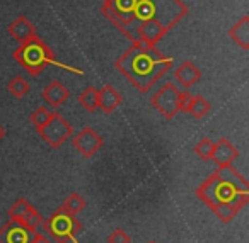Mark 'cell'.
Segmentation results:
<instances>
[{
	"label": "cell",
	"instance_id": "obj_1",
	"mask_svg": "<svg viewBox=\"0 0 249 243\" xmlns=\"http://www.w3.org/2000/svg\"><path fill=\"white\" fill-rule=\"evenodd\" d=\"M190 9L184 0H103L101 14L132 45L157 46Z\"/></svg>",
	"mask_w": 249,
	"mask_h": 243
},
{
	"label": "cell",
	"instance_id": "obj_2",
	"mask_svg": "<svg viewBox=\"0 0 249 243\" xmlns=\"http://www.w3.org/2000/svg\"><path fill=\"white\" fill-rule=\"evenodd\" d=\"M196 197L215 212L218 221L231 223L249 202V182L232 165L217 167L195 191Z\"/></svg>",
	"mask_w": 249,
	"mask_h": 243
},
{
	"label": "cell",
	"instance_id": "obj_3",
	"mask_svg": "<svg viewBox=\"0 0 249 243\" xmlns=\"http://www.w3.org/2000/svg\"><path fill=\"white\" fill-rule=\"evenodd\" d=\"M174 58L166 56L157 46L132 45L114 62V68L128 80L140 94H149L150 89L173 68Z\"/></svg>",
	"mask_w": 249,
	"mask_h": 243
},
{
	"label": "cell",
	"instance_id": "obj_4",
	"mask_svg": "<svg viewBox=\"0 0 249 243\" xmlns=\"http://www.w3.org/2000/svg\"><path fill=\"white\" fill-rule=\"evenodd\" d=\"M12 58L16 60L18 65H21L26 70V73L31 77H38L48 68L50 65H55L58 68H63L70 73L75 75H84V72L75 66L65 65V63L58 62L55 56V51L39 38L38 34L33 36L31 39L21 43L12 53Z\"/></svg>",
	"mask_w": 249,
	"mask_h": 243
},
{
	"label": "cell",
	"instance_id": "obj_5",
	"mask_svg": "<svg viewBox=\"0 0 249 243\" xmlns=\"http://www.w3.org/2000/svg\"><path fill=\"white\" fill-rule=\"evenodd\" d=\"M39 228L55 243H79L77 236L82 233V223L73 214H69L58 208L50 218L43 219Z\"/></svg>",
	"mask_w": 249,
	"mask_h": 243
},
{
	"label": "cell",
	"instance_id": "obj_6",
	"mask_svg": "<svg viewBox=\"0 0 249 243\" xmlns=\"http://www.w3.org/2000/svg\"><path fill=\"white\" fill-rule=\"evenodd\" d=\"M190 96L191 94L188 90L181 92L173 82H166L150 97V106L159 111L164 119L171 121L179 113H183V107L186 104V100L190 99Z\"/></svg>",
	"mask_w": 249,
	"mask_h": 243
},
{
	"label": "cell",
	"instance_id": "obj_7",
	"mask_svg": "<svg viewBox=\"0 0 249 243\" xmlns=\"http://www.w3.org/2000/svg\"><path fill=\"white\" fill-rule=\"evenodd\" d=\"M72 133H73L72 124H70L62 114L56 113V111H53L48 123L38 130V134L41 136V140L45 141L50 148H53V150H58V148L72 136Z\"/></svg>",
	"mask_w": 249,
	"mask_h": 243
},
{
	"label": "cell",
	"instance_id": "obj_8",
	"mask_svg": "<svg viewBox=\"0 0 249 243\" xmlns=\"http://www.w3.org/2000/svg\"><path fill=\"white\" fill-rule=\"evenodd\" d=\"M11 221L21 223L22 226H26L31 231H38V228L43 223V216L36 211V208L28 201L26 197H19L14 204L9 208L7 211Z\"/></svg>",
	"mask_w": 249,
	"mask_h": 243
},
{
	"label": "cell",
	"instance_id": "obj_9",
	"mask_svg": "<svg viewBox=\"0 0 249 243\" xmlns=\"http://www.w3.org/2000/svg\"><path fill=\"white\" fill-rule=\"evenodd\" d=\"M72 145L84 158H92L103 148L104 140L96 130H92L90 126H86L72 138Z\"/></svg>",
	"mask_w": 249,
	"mask_h": 243
},
{
	"label": "cell",
	"instance_id": "obj_10",
	"mask_svg": "<svg viewBox=\"0 0 249 243\" xmlns=\"http://www.w3.org/2000/svg\"><path fill=\"white\" fill-rule=\"evenodd\" d=\"M239 158V150L227 140V138H218L213 141V150H212V158L217 167H229Z\"/></svg>",
	"mask_w": 249,
	"mask_h": 243
},
{
	"label": "cell",
	"instance_id": "obj_11",
	"mask_svg": "<svg viewBox=\"0 0 249 243\" xmlns=\"http://www.w3.org/2000/svg\"><path fill=\"white\" fill-rule=\"evenodd\" d=\"M35 231L22 226L21 223L9 221L0 228V243H29Z\"/></svg>",
	"mask_w": 249,
	"mask_h": 243
},
{
	"label": "cell",
	"instance_id": "obj_12",
	"mask_svg": "<svg viewBox=\"0 0 249 243\" xmlns=\"http://www.w3.org/2000/svg\"><path fill=\"white\" fill-rule=\"evenodd\" d=\"M7 32L11 34V38L14 39V41H18L19 45H21V43L28 41L33 36L38 34V29H36V26L33 24L26 16L21 14L7 26Z\"/></svg>",
	"mask_w": 249,
	"mask_h": 243
},
{
	"label": "cell",
	"instance_id": "obj_13",
	"mask_svg": "<svg viewBox=\"0 0 249 243\" xmlns=\"http://www.w3.org/2000/svg\"><path fill=\"white\" fill-rule=\"evenodd\" d=\"M174 79L184 89H190L201 80V70L191 60H184L174 68Z\"/></svg>",
	"mask_w": 249,
	"mask_h": 243
},
{
	"label": "cell",
	"instance_id": "obj_14",
	"mask_svg": "<svg viewBox=\"0 0 249 243\" xmlns=\"http://www.w3.org/2000/svg\"><path fill=\"white\" fill-rule=\"evenodd\" d=\"M69 97H70V90L62 82H58V80H52L41 90V99L50 107H53V109H58L60 106H63L69 100Z\"/></svg>",
	"mask_w": 249,
	"mask_h": 243
},
{
	"label": "cell",
	"instance_id": "obj_15",
	"mask_svg": "<svg viewBox=\"0 0 249 243\" xmlns=\"http://www.w3.org/2000/svg\"><path fill=\"white\" fill-rule=\"evenodd\" d=\"M123 104V96L120 90H116L113 85L106 83L103 89L99 90V102H97V109H101L104 114H111Z\"/></svg>",
	"mask_w": 249,
	"mask_h": 243
},
{
	"label": "cell",
	"instance_id": "obj_16",
	"mask_svg": "<svg viewBox=\"0 0 249 243\" xmlns=\"http://www.w3.org/2000/svg\"><path fill=\"white\" fill-rule=\"evenodd\" d=\"M229 38L244 51L249 49V16H242L231 29H229Z\"/></svg>",
	"mask_w": 249,
	"mask_h": 243
},
{
	"label": "cell",
	"instance_id": "obj_17",
	"mask_svg": "<svg viewBox=\"0 0 249 243\" xmlns=\"http://www.w3.org/2000/svg\"><path fill=\"white\" fill-rule=\"evenodd\" d=\"M210 111H212V104L203 96H193V94H191L190 99L186 100V104L183 107V113L190 114L195 119H203L205 116L210 114Z\"/></svg>",
	"mask_w": 249,
	"mask_h": 243
},
{
	"label": "cell",
	"instance_id": "obj_18",
	"mask_svg": "<svg viewBox=\"0 0 249 243\" xmlns=\"http://www.w3.org/2000/svg\"><path fill=\"white\" fill-rule=\"evenodd\" d=\"M97 102H99V90H97L94 85H87L79 96L80 107L86 109L87 113H96Z\"/></svg>",
	"mask_w": 249,
	"mask_h": 243
},
{
	"label": "cell",
	"instance_id": "obj_19",
	"mask_svg": "<svg viewBox=\"0 0 249 243\" xmlns=\"http://www.w3.org/2000/svg\"><path fill=\"white\" fill-rule=\"evenodd\" d=\"M29 89H31V87H29V82L22 75L12 77L7 83V90L11 92L12 97H16V99H24V97L28 96Z\"/></svg>",
	"mask_w": 249,
	"mask_h": 243
},
{
	"label": "cell",
	"instance_id": "obj_20",
	"mask_svg": "<svg viewBox=\"0 0 249 243\" xmlns=\"http://www.w3.org/2000/svg\"><path fill=\"white\" fill-rule=\"evenodd\" d=\"M87 206V201L82 197V195L79 194V192H72V194L69 195V197L65 199V201L62 202V206H60V209H63L65 212H69V214H73L77 216L80 211H82L84 208Z\"/></svg>",
	"mask_w": 249,
	"mask_h": 243
},
{
	"label": "cell",
	"instance_id": "obj_21",
	"mask_svg": "<svg viewBox=\"0 0 249 243\" xmlns=\"http://www.w3.org/2000/svg\"><path fill=\"white\" fill-rule=\"evenodd\" d=\"M52 114H53V111L46 109V107H36V109L31 113V116H29V121H31L33 126L36 128V131H38L39 128H43L46 123H48Z\"/></svg>",
	"mask_w": 249,
	"mask_h": 243
},
{
	"label": "cell",
	"instance_id": "obj_22",
	"mask_svg": "<svg viewBox=\"0 0 249 243\" xmlns=\"http://www.w3.org/2000/svg\"><path fill=\"white\" fill-rule=\"evenodd\" d=\"M212 150H213V141L210 140V138H201L200 141H198L196 145L193 146V151L198 155V157L201 158V160L208 162L212 158Z\"/></svg>",
	"mask_w": 249,
	"mask_h": 243
},
{
	"label": "cell",
	"instance_id": "obj_23",
	"mask_svg": "<svg viewBox=\"0 0 249 243\" xmlns=\"http://www.w3.org/2000/svg\"><path fill=\"white\" fill-rule=\"evenodd\" d=\"M107 243H132V236L121 228H116L109 236H107Z\"/></svg>",
	"mask_w": 249,
	"mask_h": 243
},
{
	"label": "cell",
	"instance_id": "obj_24",
	"mask_svg": "<svg viewBox=\"0 0 249 243\" xmlns=\"http://www.w3.org/2000/svg\"><path fill=\"white\" fill-rule=\"evenodd\" d=\"M29 243H53V242H50V240L46 238L43 233L35 231V235H33V238H31V242H29Z\"/></svg>",
	"mask_w": 249,
	"mask_h": 243
},
{
	"label": "cell",
	"instance_id": "obj_25",
	"mask_svg": "<svg viewBox=\"0 0 249 243\" xmlns=\"http://www.w3.org/2000/svg\"><path fill=\"white\" fill-rule=\"evenodd\" d=\"M5 134H7V133H5V128L2 126V124H0V141L4 140V138H5Z\"/></svg>",
	"mask_w": 249,
	"mask_h": 243
},
{
	"label": "cell",
	"instance_id": "obj_26",
	"mask_svg": "<svg viewBox=\"0 0 249 243\" xmlns=\"http://www.w3.org/2000/svg\"><path fill=\"white\" fill-rule=\"evenodd\" d=\"M149 243H157V242H149Z\"/></svg>",
	"mask_w": 249,
	"mask_h": 243
}]
</instances>
